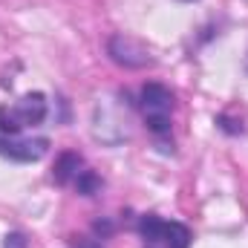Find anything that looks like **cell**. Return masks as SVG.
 <instances>
[{
  "label": "cell",
  "instance_id": "obj_4",
  "mask_svg": "<svg viewBox=\"0 0 248 248\" xmlns=\"http://www.w3.org/2000/svg\"><path fill=\"white\" fill-rule=\"evenodd\" d=\"M52 179L63 187H72V190L84 193V196H93V193L98 190V185H101V179H98V176L84 165V159L75 156V153H63L61 159H58Z\"/></svg>",
  "mask_w": 248,
  "mask_h": 248
},
{
  "label": "cell",
  "instance_id": "obj_1",
  "mask_svg": "<svg viewBox=\"0 0 248 248\" xmlns=\"http://www.w3.org/2000/svg\"><path fill=\"white\" fill-rule=\"evenodd\" d=\"M49 101L44 93H26L0 107V156L12 162H38L49 153V139L35 130L44 124Z\"/></svg>",
  "mask_w": 248,
  "mask_h": 248
},
{
  "label": "cell",
  "instance_id": "obj_3",
  "mask_svg": "<svg viewBox=\"0 0 248 248\" xmlns=\"http://www.w3.org/2000/svg\"><path fill=\"white\" fill-rule=\"evenodd\" d=\"M139 237L141 248H190V228L176 219H162L156 214H147L139 219Z\"/></svg>",
  "mask_w": 248,
  "mask_h": 248
},
{
  "label": "cell",
  "instance_id": "obj_2",
  "mask_svg": "<svg viewBox=\"0 0 248 248\" xmlns=\"http://www.w3.org/2000/svg\"><path fill=\"white\" fill-rule=\"evenodd\" d=\"M139 110H141V119L147 124V130L156 139L170 136V127H173V93L165 84H156V81L144 84L141 93H139Z\"/></svg>",
  "mask_w": 248,
  "mask_h": 248
},
{
  "label": "cell",
  "instance_id": "obj_5",
  "mask_svg": "<svg viewBox=\"0 0 248 248\" xmlns=\"http://www.w3.org/2000/svg\"><path fill=\"white\" fill-rule=\"evenodd\" d=\"M3 248H26V237L23 234H6Z\"/></svg>",
  "mask_w": 248,
  "mask_h": 248
},
{
  "label": "cell",
  "instance_id": "obj_6",
  "mask_svg": "<svg viewBox=\"0 0 248 248\" xmlns=\"http://www.w3.org/2000/svg\"><path fill=\"white\" fill-rule=\"evenodd\" d=\"M246 69H248V61H246Z\"/></svg>",
  "mask_w": 248,
  "mask_h": 248
}]
</instances>
